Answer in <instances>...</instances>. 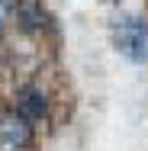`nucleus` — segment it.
Listing matches in <instances>:
<instances>
[{"label":"nucleus","instance_id":"obj_3","mask_svg":"<svg viewBox=\"0 0 148 151\" xmlns=\"http://www.w3.org/2000/svg\"><path fill=\"white\" fill-rule=\"evenodd\" d=\"M48 106H52L48 103V93L42 90V87H35V84H29V87H23V90L16 93V113L23 119H29L32 125L48 116Z\"/></svg>","mask_w":148,"mask_h":151},{"label":"nucleus","instance_id":"obj_4","mask_svg":"<svg viewBox=\"0 0 148 151\" xmlns=\"http://www.w3.org/2000/svg\"><path fill=\"white\" fill-rule=\"evenodd\" d=\"M13 10H16V23H19V29L32 32V29L42 26V6H39L35 0H19Z\"/></svg>","mask_w":148,"mask_h":151},{"label":"nucleus","instance_id":"obj_1","mask_svg":"<svg viewBox=\"0 0 148 151\" xmlns=\"http://www.w3.org/2000/svg\"><path fill=\"white\" fill-rule=\"evenodd\" d=\"M119 55H126L129 61H145L148 58V19L142 16H126L119 19L113 29Z\"/></svg>","mask_w":148,"mask_h":151},{"label":"nucleus","instance_id":"obj_2","mask_svg":"<svg viewBox=\"0 0 148 151\" xmlns=\"http://www.w3.org/2000/svg\"><path fill=\"white\" fill-rule=\"evenodd\" d=\"M35 142V132H32V122L23 119L16 109L3 113L0 116V148L6 151H26Z\"/></svg>","mask_w":148,"mask_h":151}]
</instances>
